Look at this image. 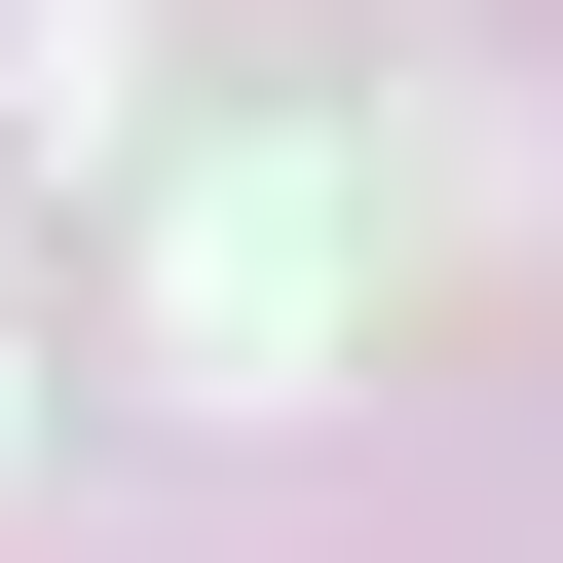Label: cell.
Returning a JSON list of instances; mask_svg holds the SVG:
<instances>
[{
	"label": "cell",
	"instance_id": "obj_2",
	"mask_svg": "<svg viewBox=\"0 0 563 563\" xmlns=\"http://www.w3.org/2000/svg\"><path fill=\"white\" fill-rule=\"evenodd\" d=\"M0 413H38V376H0Z\"/></svg>",
	"mask_w": 563,
	"mask_h": 563
},
{
	"label": "cell",
	"instance_id": "obj_1",
	"mask_svg": "<svg viewBox=\"0 0 563 563\" xmlns=\"http://www.w3.org/2000/svg\"><path fill=\"white\" fill-rule=\"evenodd\" d=\"M339 339V188H188V376H301Z\"/></svg>",
	"mask_w": 563,
	"mask_h": 563
}]
</instances>
